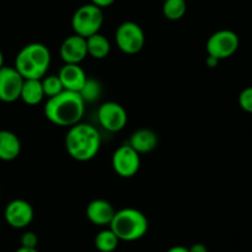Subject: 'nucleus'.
<instances>
[{
	"label": "nucleus",
	"instance_id": "4be33fe9",
	"mask_svg": "<svg viewBox=\"0 0 252 252\" xmlns=\"http://www.w3.org/2000/svg\"><path fill=\"white\" fill-rule=\"evenodd\" d=\"M41 82H42L45 95L47 98H52V96L58 95V94L64 91V88L62 86V82H61L58 76H46L41 79Z\"/></svg>",
	"mask_w": 252,
	"mask_h": 252
},
{
	"label": "nucleus",
	"instance_id": "9b49d317",
	"mask_svg": "<svg viewBox=\"0 0 252 252\" xmlns=\"http://www.w3.org/2000/svg\"><path fill=\"white\" fill-rule=\"evenodd\" d=\"M4 218L14 229H24L33 220V208L26 200L15 199L6 205Z\"/></svg>",
	"mask_w": 252,
	"mask_h": 252
},
{
	"label": "nucleus",
	"instance_id": "423d86ee",
	"mask_svg": "<svg viewBox=\"0 0 252 252\" xmlns=\"http://www.w3.org/2000/svg\"><path fill=\"white\" fill-rule=\"evenodd\" d=\"M145 32L139 24L125 21L120 24L115 31V42L121 52L125 55H136L144 48Z\"/></svg>",
	"mask_w": 252,
	"mask_h": 252
},
{
	"label": "nucleus",
	"instance_id": "ddd939ff",
	"mask_svg": "<svg viewBox=\"0 0 252 252\" xmlns=\"http://www.w3.org/2000/svg\"><path fill=\"white\" fill-rule=\"evenodd\" d=\"M115 209L113 205L104 199H95L91 202L87 207L86 214L89 221L96 226H106L110 225L115 215Z\"/></svg>",
	"mask_w": 252,
	"mask_h": 252
},
{
	"label": "nucleus",
	"instance_id": "9d476101",
	"mask_svg": "<svg viewBox=\"0 0 252 252\" xmlns=\"http://www.w3.org/2000/svg\"><path fill=\"white\" fill-rule=\"evenodd\" d=\"M24 81L25 79L15 67L4 66L0 69V100L4 103H14L20 99Z\"/></svg>",
	"mask_w": 252,
	"mask_h": 252
},
{
	"label": "nucleus",
	"instance_id": "5701e85b",
	"mask_svg": "<svg viewBox=\"0 0 252 252\" xmlns=\"http://www.w3.org/2000/svg\"><path fill=\"white\" fill-rule=\"evenodd\" d=\"M239 105L244 111L252 114V87L242 89L239 95Z\"/></svg>",
	"mask_w": 252,
	"mask_h": 252
},
{
	"label": "nucleus",
	"instance_id": "20e7f679",
	"mask_svg": "<svg viewBox=\"0 0 252 252\" xmlns=\"http://www.w3.org/2000/svg\"><path fill=\"white\" fill-rule=\"evenodd\" d=\"M120 241H137L147 234L149 220L146 215L135 208H125L115 213L109 225Z\"/></svg>",
	"mask_w": 252,
	"mask_h": 252
},
{
	"label": "nucleus",
	"instance_id": "a211bd4d",
	"mask_svg": "<svg viewBox=\"0 0 252 252\" xmlns=\"http://www.w3.org/2000/svg\"><path fill=\"white\" fill-rule=\"evenodd\" d=\"M87 48H88V56H91L92 58L104 60L110 53L111 46L105 36L101 33H95L87 38Z\"/></svg>",
	"mask_w": 252,
	"mask_h": 252
},
{
	"label": "nucleus",
	"instance_id": "c85d7f7f",
	"mask_svg": "<svg viewBox=\"0 0 252 252\" xmlns=\"http://www.w3.org/2000/svg\"><path fill=\"white\" fill-rule=\"evenodd\" d=\"M15 252H40L37 249H28V247L20 246Z\"/></svg>",
	"mask_w": 252,
	"mask_h": 252
},
{
	"label": "nucleus",
	"instance_id": "412c9836",
	"mask_svg": "<svg viewBox=\"0 0 252 252\" xmlns=\"http://www.w3.org/2000/svg\"><path fill=\"white\" fill-rule=\"evenodd\" d=\"M103 93V87H101L100 82L95 81V79H87L86 84H84L83 89L79 92L83 100L87 103H94L98 100Z\"/></svg>",
	"mask_w": 252,
	"mask_h": 252
},
{
	"label": "nucleus",
	"instance_id": "2eb2a0df",
	"mask_svg": "<svg viewBox=\"0 0 252 252\" xmlns=\"http://www.w3.org/2000/svg\"><path fill=\"white\" fill-rule=\"evenodd\" d=\"M129 145L140 155H146L156 149L158 136L151 129H139L131 135Z\"/></svg>",
	"mask_w": 252,
	"mask_h": 252
},
{
	"label": "nucleus",
	"instance_id": "7c9ffc66",
	"mask_svg": "<svg viewBox=\"0 0 252 252\" xmlns=\"http://www.w3.org/2000/svg\"><path fill=\"white\" fill-rule=\"evenodd\" d=\"M186 1H187V0H186Z\"/></svg>",
	"mask_w": 252,
	"mask_h": 252
},
{
	"label": "nucleus",
	"instance_id": "39448f33",
	"mask_svg": "<svg viewBox=\"0 0 252 252\" xmlns=\"http://www.w3.org/2000/svg\"><path fill=\"white\" fill-rule=\"evenodd\" d=\"M104 23V14L99 6L86 4L74 11L72 16V29L76 35L88 38L99 33Z\"/></svg>",
	"mask_w": 252,
	"mask_h": 252
},
{
	"label": "nucleus",
	"instance_id": "f257e3e1",
	"mask_svg": "<svg viewBox=\"0 0 252 252\" xmlns=\"http://www.w3.org/2000/svg\"><path fill=\"white\" fill-rule=\"evenodd\" d=\"M45 116L50 123L62 127H72L81 123L86 113V101L76 92L63 91L46 101Z\"/></svg>",
	"mask_w": 252,
	"mask_h": 252
},
{
	"label": "nucleus",
	"instance_id": "2f4dec72",
	"mask_svg": "<svg viewBox=\"0 0 252 252\" xmlns=\"http://www.w3.org/2000/svg\"><path fill=\"white\" fill-rule=\"evenodd\" d=\"M163 1H164V0H163Z\"/></svg>",
	"mask_w": 252,
	"mask_h": 252
},
{
	"label": "nucleus",
	"instance_id": "0eeeda50",
	"mask_svg": "<svg viewBox=\"0 0 252 252\" xmlns=\"http://www.w3.org/2000/svg\"><path fill=\"white\" fill-rule=\"evenodd\" d=\"M240 47V38L232 30H219L213 33L207 41L208 56L217 60H226L236 53Z\"/></svg>",
	"mask_w": 252,
	"mask_h": 252
},
{
	"label": "nucleus",
	"instance_id": "cd10ccee",
	"mask_svg": "<svg viewBox=\"0 0 252 252\" xmlns=\"http://www.w3.org/2000/svg\"><path fill=\"white\" fill-rule=\"evenodd\" d=\"M167 252H189V249L184 246H173L171 247Z\"/></svg>",
	"mask_w": 252,
	"mask_h": 252
},
{
	"label": "nucleus",
	"instance_id": "6e6552de",
	"mask_svg": "<svg viewBox=\"0 0 252 252\" xmlns=\"http://www.w3.org/2000/svg\"><path fill=\"white\" fill-rule=\"evenodd\" d=\"M111 166L118 176L123 178H131L136 176L141 166L140 154L135 151L130 145H123L113 154Z\"/></svg>",
	"mask_w": 252,
	"mask_h": 252
},
{
	"label": "nucleus",
	"instance_id": "f3484780",
	"mask_svg": "<svg viewBox=\"0 0 252 252\" xmlns=\"http://www.w3.org/2000/svg\"><path fill=\"white\" fill-rule=\"evenodd\" d=\"M41 79H25L21 89L20 99L28 105H37L45 98Z\"/></svg>",
	"mask_w": 252,
	"mask_h": 252
},
{
	"label": "nucleus",
	"instance_id": "7ed1b4c3",
	"mask_svg": "<svg viewBox=\"0 0 252 252\" xmlns=\"http://www.w3.org/2000/svg\"><path fill=\"white\" fill-rule=\"evenodd\" d=\"M51 64V52L43 43L24 46L15 58V68L24 79H42Z\"/></svg>",
	"mask_w": 252,
	"mask_h": 252
},
{
	"label": "nucleus",
	"instance_id": "1a4fd4ad",
	"mask_svg": "<svg viewBox=\"0 0 252 252\" xmlns=\"http://www.w3.org/2000/svg\"><path fill=\"white\" fill-rule=\"evenodd\" d=\"M98 121L109 132H119L127 124V113L121 104L105 101L98 109Z\"/></svg>",
	"mask_w": 252,
	"mask_h": 252
},
{
	"label": "nucleus",
	"instance_id": "aec40b11",
	"mask_svg": "<svg viewBox=\"0 0 252 252\" xmlns=\"http://www.w3.org/2000/svg\"><path fill=\"white\" fill-rule=\"evenodd\" d=\"M187 11L186 0H164L162 13L171 21L181 20Z\"/></svg>",
	"mask_w": 252,
	"mask_h": 252
},
{
	"label": "nucleus",
	"instance_id": "393cba45",
	"mask_svg": "<svg viewBox=\"0 0 252 252\" xmlns=\"http://www.w3.org/2000/svg\"><path fill=\"white\" fill-rule=\"evenodd\" d=\"M91 3L94 4V5L99 6L100 9L108 8V6L113 5L115 3V0H91Z\"/></svg>",
	"mask_w": 252,
	"mask_h": 252
},
{
	"label": "nucleus",
	"instance_id": "6ab92c4d",
	"mask_svg": "<svg viewBox=\"0 0 252 252\" xmlns=\"http://www.w3.org/2000/svg\"><path fill=\"white\" fill-rule=\"evenodd\" d=\"M119 242H120V240H119V237L114 234V231L110 227L99 231L98 234H96L95 239H94V245H95L96 250L100 252L115 251Z\"/></svg>",
	"mask_w": 252,
	"mask_h": 252
},
{
	"label": "nucleus",
	"instance_id": "f03ea898",
	"mask_svg": "<svg viewBox=\"0 0 252 252\" xmlns=\"http://www.w3.org/2000/svg\"><path fill=\"white\" fill-rule=\"evenodd\" d=\"M64 146L69 156L76 161H91L100 150V134L91 124L78 123L69 127L64 139Z\"/></svg>",
	"mask_w": 252,
	"mask_h": 252
},
{
	"label": "nucleus",
	"instance_id": "bb28decb",
	"mask_svg": "<svg viewBox=\"0 0 252 252\" xmlns=\"http://www.w3.org/2000/svg\"><path fill=\"white\" fill-rule=\"evenodd\" d=\"M220 61L217 60V58L212 57V56H208L207 60H205V63H207V66L210 67V68H215V67L218 66V63H219Z\"/></svg>",
	"mask_w": 252,
	"mask_h": 252
},
{
	"label": "nucleus",
	"instance_id": "4468645a",
	"mask_svg": "<svg viewBox=\"0 0 252 252\" xmlns=\"http://www.w3.org/2000/svg\"><path fill=\"white\" fill-rule=\"evenodd\" d=\"M64 91L79 92L83 89L87 82V74L79 64H64L58 73Z\"/></svg>",
	"mask_w": 252,
	"mask_h": 252
},
{
	"label": "nucleus",
	"instance_id": "c756f323",
	"mask_svg": "<svg viewBox=\"0 0 252 252\" xmlns=\"http://www.w3.org/2000/svg\"><path fill=\"white\" fill-rule=\"evenodd\" d=\"M3 67H4V55L3 52L0 51V69L3 68Z\"/></svg>",
	"mask_w": 252,
	"mask_h": 252
},
{
	"label": "nucleus",
	"instance_id": "dca6fc26",
	"mask_svg": "<svg viewBox=\"0 0 252 252\" xmlns=\"http://www.w3.org/2000/svg\"><path fill=\"white\" fill-rule=\"evenodd\" d=\"M21 152V142L14 132L8 130L0 131V159L14 161Z\"/></svg>",
	"mask_w": 252,
	"mask_h": 252
},
{
	"label": "nucleus",
	"instance_id": "a878e982",
	"mask_svg": "<svg viewBox=\"0 0 252 252\" xmlns=\"http://www.w3.org/2000/svg\"><path fill=\"white\" fill-rule=\"evenodd\" d=\"M189 252H208V249L204 244L198 242V244H194L189 247Z\"/></svg>",
	"mask_w": 252,
	"mask_h": 252
},
{
	"label": "nucleus",
	"instance_id": "f8f14e48",
	"mask_svg": "<svg viewBox=\"0 0 252 252\" xmlns=\"http://www.w3.org/2000/svg\"><path fill=\"white\" fill-rule=\"evenodd\" d=\"M60 55L64 64H79L88 56L87 38L76 33L68 36L61 45Z\"/></svg>",
	"mask_w": 252,
	"mask_h": 252
},
{
	"label": "nucleus",
	"instance_id": "b1692460",
	"mask_svg": "<svg viewBox=\"0 0 252 252\" xmlns=\"http://www.w3.org/2000/svg\"><path fill=\"white\" fill-rule=\"evenodd\" d=\"M20 242L23 247H28V249H36L38 244V237L35 232L26 231L24 232L23 236H21Z\"/></svg>",
	"mask_w": 252,
	"mask_h": 252
}]
</instances>
